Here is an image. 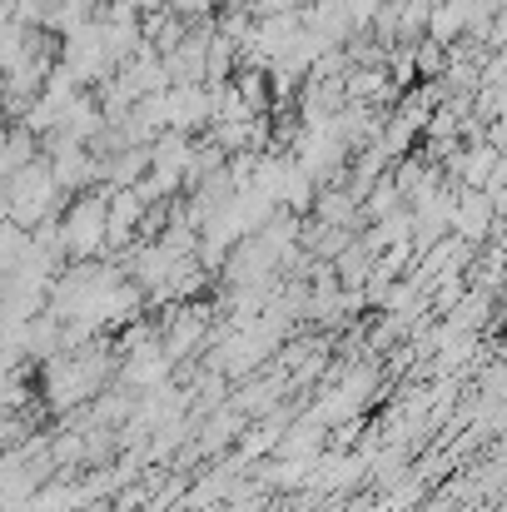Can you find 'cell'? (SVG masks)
Masks as SVG:
<instances>
[{
    "label": "cell",
    "instance_id": "1",
    "mask_svg": "<svg viewBox=\"0 0 507 512\" xmlns=\"http://www.w3.org/2000/svg\"><path fill=\"white\" fill-rule=\"evenodd\" d=\"M110 239V204L95 194V199H80L70 214H65V224H60V249L70 254V259H90L100 244Z\"/></svg>",
    "mask_w": 507,
    "mask_h": 512
},
{
    "label": "cell",
    "instance_id": "2",
    "mask_svg": "<svg viewBox=\"0 0 507 512\" xmlns=\"http://www.w3.org/2000/svg\"><path fill=\"white\" fill-rule=\"evenodd\" d=\"M204 339V314L199 309H184L174 324L165 329V348H169V358H184L194 343Z\"/></svg>",
    "mask_w": 507,
    "mask_h": 512
},
{
    "label": "cell",
    "instance_id": "3",
    "mask_svg": "<svg viewBox=\"0 0 507 512\" xmlns=\"http://www.w3.org/2000/svg\"><path fill=\"white\" fill-rule=\"evenodd\" d=\"M169 15H179L184 25H209V15H214V0H165Z\"/></svg>",
    "mask_w": 507,
    "mask_h": 512
}]
</instances>
